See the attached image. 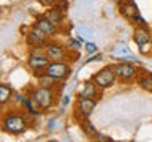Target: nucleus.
<instances>
[{"instance_id":"1","label":"nucleus","mask_w":152,"mask_h":142,"mask_svg":"<svg viewBox=\"0 0 152 142\" xmlns=\"http://www.w3.org/2000/svg\"><path fill=\"white\" fill-rule=\"evenodd\" d=\"M30 98L40 111H48L56 104L57 92L56 87H45V85H38V87L30 90Z\"/></svg>"},{"instance_id":"2","label":"nucleus","mask_w":152,"mask_h":142,"mask_svg":"<svg viewBox=\"0 0 152 142\" xmlns=\"http://www.w3.org/2000/svg\"><path fill=\"white\" fill-rule=\"evenodd\" d=\"M2 128L3 131L10 133V134H22L27 130V118L19 112H8L2 118Z\"/></svg>"},{"instance_id":"3","label":"nucleus","mask_w":152,"mask_h":142,"mask_svg":"<svg viewBox=\"0 0 152 142\" xmlns=\"http://www.w3.org/2000/svg\"><path fill=\"white\" fill-rule=\"evenodd\" d=\"M49 59H48V55L45 54V47H33V51L30 52V55H28L27 59V65L28 68H30L33 73H35L37 76L43 73L45 71V68L48 66V63H49Z\"/></svg>"},{"instance_id":"4","label":"nucleus","mask_w":152,"mask_h":142,"mask_svg":"<svg viewBox=\"0 0 152 142\" xmlns=\"http://www.w3.org/2000/svg\"><path fill=\"white\" fill-rule=\"evenodd\" d=\"M43 73L48 74L52 79H56V80H65L71 73V66L68 65V62H65V60L49 62Z\"/></svg>"},{"instance_id":"5","label":"nucleus","mask_w":152,"mask_h":142,"mask_svg":"<svg viewBox=\"0 0 152 142\" xmlns=\"http://www.w3.org/2000/svg\"><path fill=\"white\" fill-rule=\"evenodd\" d=\"M113 70L116 73V78L122 82H132L138 78V68L132 65V62H119V63L113 65Z\"/></svg>"},{"instance_id":"6","label":"nucleus","mask_w":152,"mask_h":142,"mask_svg":"<svg viewBox=\"0 0 152 142\" xmlns=\"http://www.w3.org/2000/svg\"><path fill=\"white\" fill-rule=\"evenodd\" d=\"M92 80L97 84V87L100 90H106V88H111L114 84H116V73H114L113 66H106V68L97 71L94 76H92Z\"/></svg>"},{"instance_id":"7","label":"nucleus","mask_w":152,"mask_h":142,"mask_svg":"<svg viewBox=\"0 0 152 142\" xmlns=\"http://www.w3.org/2000/svg\"><path fill=\"white\" fill-rule=\"evenodd\" d=\"M95 107H97V99H95V98H81V96H78V99H76L75 117L87 118L90 114L94 112Z\"/></svg>"},{"instance_id":"8","label":"nucleus","mask_w":152,"mask_h":142,"mask_svg":"<svg viewBox=\"0 0 152 142\" xmlns=\"http://www.w3.org/2000/svg\"><path fill=\"white\" fill-rule=\"evenodd\" d=\"M133 41L140 46V49L142 52H146V49L151 46V41H152V36H151V32L147 25H138L133 32Z\"/></svg>"},{"instance_id":"9","label":"nucleus","mask_w":152,"mask_h":142,"mask_svg":"<svg viewBox=\"0 0 152 142\" xmlns=\"http://www.w3.org/2000/svg\"><path fill=\"white\" fill-rule=\"evenodd\" d=\"M48 38H49V36H46L45 33H43L41 30H38L35 25H33L30 30L27 32V35H26L27 44L32 46V47H43V46H46L48 44Z\"/></svg>"},{"instance_id":"10","label":"nucleus","mask_w":152,"mask_h":142,"mask_svg":"<svg viewBox=\"0 0 152 142\" xmlns=\"http://www.w3.org/2000/svg\"><path fill=\"white\" fill-rule=\"evenodd\" d=\"M45 54L51 62H59V60H65L66 49L60 44H56V43H48L45 46Z\"/></svg>"},{"instance_id":"11","label":"nucleus","mask_w":152,"mask_h":142,"mask_svg":"<svg viewBox=\"0 0 152 142\" xmlns=\"http://www.w3.org/2000/svg\"><path fill=\"white\" fill-rule=\"evenodd\" d=\"M111 55L119 59L121 62H136L135 54H132V51L128 49V46L125 43H117L114 46V49L111 51Z\"/></svg>"},{"instance_id":"12","label":"nucleus","mask_w":152,"mask_h":142,"mask_svg":"<svg viewBox=\"0 0 152 142\" xmlns=\"http://www.w3.org/2000/svg\"><path fill=\"white\" fill-rule=\"evenodd\" d=\"M119 11H121V14L125 19H128V21L135 22V19L140 16V9H138L136 3L133 2V0H125V2H122L121 5H119Z\"/></svg>"},{"instance_id":"13","label":"nucleus","mask_w":152,"mask_h":142,"mask_svg":"<svg viewBox=\"0 0 152 142\" xmlns=\"http://www.w3.org/2000/svg\"><path fill=\"white\" fill-rule=\"evenodd\" d=\"M38 30H41L43 33H45L46 36H54L56 33H57V25L56 24H52L49 19H48L46 16H41V17H38L37 21H35V24H33Z\"/></svg>"},{"instance_id":"14","label":"nucleus","mask_w":152,"mask_h":142,"mask_svg":"<svg viewBox=\"0 0 152 142\" xmlns=\"http://www.w3.org/2000/svg\"><path fill=\"white\" fill-rule=\"evenodd\" d=\"M16 101L19 104H22L24 107H26V111L28 115L32 117H38L41 114V111H38L37 104L33 103V99L30 98V95H16Z\"/></svg>"},{"instance_id":"15","label":"nucleus","mask_w":152,"mask_h":142,"mask_svg":"<svg viewBox=\"0 0 152 142\" xmlns=\"http://www.w3.org/2000/svg\"><path fill=\"white\" fill-rule=\"evenodd\" d=\"M98 87L97 84L94 82V80H87V82L83 84V87H81V90L78 92V96L81 98H97L98 96Z\"/></svg>"},{"instance_id":"16","label":"nucleus","mask_w":152,"mask_h":142,"mask_svg":"<svg viewBox=\"0 0 152 142\" xmlns=\"http://www.w3.org/2000/svg\"><path fill=\"white\" fill-rule=\"evenodd\" d=\"M64 11H65V9H62V8H59V7H56V5H54V7H51V9L45 14V16L49 19L52 24H56V25L59 27L60 24L64 22Z\"/></svg>"},{"instance_id":"17","label":"nucleus","mask_w":152,"mask_h":142,"mask_svg":"<svg viewBox=\"0 0 152 142\" xmlns=\"http://www.w3.org/2000/svg\"><path fill=\"white\" fill-rule=\"evenodd\" d=\"M79 126H81V130H83L84 134L87 136V137H90V139H97V137H98L97 128H95V126H94V123L89 120V117H87V118H81Z\"/></svg>"},{"instance_id":"18","label":"nucleus","mask_w":152,"mask_h":142,"mask_svg":"<svg viewBox=\"0 0 152 142\" xmlns=\"http://www.w3.org/2000/svg\"><path fill=\"white\" fill-rule=\"evenodd\" d=\"M138 84L142 90L152 93V73L149 71H142V73L138 74Z\"/></svg>"},{"instance_id":"19","label":"nucleus","mask_w":152,"mask_h":142,"mask_svg":"<svg viewBox=\"0 0 152 142\" xmlns=\"http://www.w3.org/2000/svg\"><path fill=\"white\" fill-rule=\"evenodd\" d=\"M75 35L79 38V40H86V41H94L95 38V33L90 27L87 25H79L75 28Z\"/></svg>"},{"instance_id":"20","label":"nucleus","mask_w":152,"mask_h":142,"mask_svg":"<svg viewBox=\"0 0 152 142\" xmlns=\"http://www.w3.org/2000/svg\"><path fill=\"white\" fill-rule=\"evenodd\" d=\"M13 88L8 84H0V106H5L13 99Z\"/></svg>"},{"instance_id":"21","label":"nucleus","mask_w":152,"mask_h":142,"mask_svg":"<svg viewBox=\"0 0 152 142\" xmlns=\"http://www.w3.org/2000/svg\"><path fill=\"white\" fill-rule=\"evenodd\" d=\"M66 47H68L70 51H76V52H78L81 47H83V43H81V40H76V38H70L68 43H66Z\"/></svg>"},{"instance_id":"22","label":"nucleus","mask_w":152,"mask_h":142,"mask_svg":"<svg viewBox=\"0 0 152 142\" xmlns=\"http://www.w3.org/2000/svg\"><path fill=\"white\" fill-rule=\"evenodd\" d=\"M84 49H86V52H87L89 55H92V54H97V51H98V46L95 44L94 41H86V46H84Z\"/></svg>"},{"instance_id":"23","label":"nucleus","mask_w":152,"mask_h":142,"mask_svg":"<svg viewBox=\"0 0 152 142\" xmlns=\"http://www.w3.org/2000/svg\"><path fill=\"white\" fill-rule=\"evenodd\" d=\"M43 7H54V5H57L60 2V0H38Z\"/></svg>"},{"instance_id":"24","label":"nucleus","mask_w":152,"mask_h":142,"mask_svg":"<svg viewBox=\"0 0 152 142\" xmlns=\"http://www.w3.org/2000/svg\"><path fill=\"white\" fill-rule=\"evenodd\" d=\"M98 60H102V54H98V52H97V54L90 55L89 59L86 60V63H92V62H98Z\"/></svg>"},{"instance_id":"25","label":"nucleus","mask_w":152,"mask_h":142,"mask_svg":"<svg viewBox=\"0 0 152 142\" xmlns=\"http://www.w3.org/2000/svg\"><path fill=\"white\" fill-rule=\"evenodd\" d=\"M68 103H70V96H64L60 99V106H62V109H60V112H64V109L68 106Z\"/></svg>"},{"instance_id":"26","label":"nucleus","mask_w":152,"mask_h":142,"mask_svg":"<svg viewBox=\"0 0 152 142\" xmlns=\"http://www.w3.org/2000/svg\"><path fill=\"white\" fill-rule=\"evenodd\" d=\"M97 139H98V141H104V142H111V141H113L111 137H108V136H102V134H98Z\"/></svg>"},{"instance_id":"27","label":"nucleus","mask_w":152,"mask_h":142,"mask_svg":"<svg viewBox=\"0 0 152 142\" xmlns=\"http://www.w3.org/2000/svg\"><path fill=\"white\" fill-rule=\"evenodd\" d=\"M114 2H116V3H117V5H121V3H122V2H125V0H114Z\"/></svg>"}]
</instances>
